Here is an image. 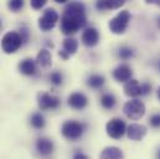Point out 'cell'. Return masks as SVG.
Here are the masks:
<instances>
[{
  "label": "cell",
  "instance_id": "29",
  "mask_svg": "<svg viewBox=\"0 0 160 159\" xmlns=\"http://www.w3.org/2000/svg\"><path fill=\"white\" fill-rule=\"evenodd\" d=\"M150 91H152V86H150V83H148V82L142 83V95H143V96L148 95Z\"/></svg>",
  "mask_w": 160,
  "mask_h": 159
},
{
  "label": "cell",
  "instance_id": "24",
  "mask_svg": "<svg viewBox=\"0 0 160 159\" xmlns=\"http://www.w3.org/2000/svg\"><path fill=\"white\" fill-rule=\"evenodd\" d=\"M8 6H9L10 10H12V11L16 13V11H19V10L22 9L24 1H22V0H10V1L8 3Z\"/></svg>",
  "mask_w": 160,
  "mask_h": 159
},
{
  "label": "cell",
  "instance_id": "5",
  "mask_svg": "<svg viewBox=\"0 0 160 159\" xmlns=\"http://www.w3.org/2000/svg\"><path fill=\"white\" fill-rule=\"evenodd\" d=\"M123 112L128 118L137 121L145 115V105L140 100L134 98V100L125 102V105L123 107Z\"/></svg>",
  "mask_w": 160,
  "mask_h": 159
},
{
  "label": "cell",
  "instance_id": "17",
  "mask_svg": "<svg viewBox=\"0 0 160 159\" xmlns=\"http://www.w3.org/2000/svg\"><path fill=\"white\" fill-rule=\"evenodd\" d=\"M36 64H38L39 66H41V67H43V69H48V67L51 66V64H52V57H51V54H50L48 50L42 49V50L39 51L38 57H36Z\"/></svg>",
  "mask_w": 160,
  "mask_h": 159
},
{
  "label": "cell",
  "instance_id": "9",
  "mask_svg": "<svg viewBox=\"0 0 160 159\" xmlns=\"http://www.w3.org/2000/svg\"><path fill=\"white\" fill-rule=\"evenodd\" d=\"M67 103L71 108L73 110H77L81 111L83 108H86V106L88 105V98L84 93L82 92H73L68 96V100H67Z\"/></svg>",
  "mask_w": 160,
  "mask_h": 159
},
{
  "label": "cell",
  "instance_id": "7",
  "mask_svg": "<svg viewBox=\"0 0 160 159\" xmlns=\"http://www.w3.org/2000/svg\"><path fill=\"white\" fill-rule=\"evenodd\" d=\"M107 134L113 139H120L124 133H127V126L125 122L120 118L111 119L106 126Z\"/></svg>",
  "mask_w": 160,
  "mask_h": 159
},
{
  "label": "cell",
  "instance_id": "32",
  "mask_svg": "<svg viewBox=\"0 0 160 159\" xmlns=\"http://www.w3.org/2000/svg\"><path fill=\"white\" fill-rule=\"evenodd\" d=\"M158 98H159V100H160V88H159V90H158Z\"/></svg>",
  "mask_w": 160,
  "mask_h": 159
},
{
  "label": "cell",
  "instance_id": "22",
  "mask_svg": "<svg viewBox=\"0 0 160 159\" xmlns=\"http://www.w3.org/2000/svg\"><path fill=\"white\" fill-rule=\"evenodd\" d=\"M30 123H31V126H32L34 128H36V129H42V128L45 127V117H43L41 113L36 112V113H34V115L31 116Z\"/></svg>",
  "mask_w": 160,
  "mask_h": 159
},
{
  "label": "cell",
  "instance_id": "31",
  "mask_svg": "<svg viewBox=\"0 0 160 159\" xmlns=\"http://www.w3.org/2000/svg\"><path fill=\"white\" fill-rule=\"evenodd\" d=\"M58 55H60V56H61L63 60H67V59L70 57V56H68V55H67V54H66L63 50H62V51H60V52H58Z\"/></svg>",
  "mask_w": 160,
  "mask_h": 159
},
{
  "label": "cell",
  "instance_id": "28",
  "mask_svg": "<svg viewBox=\"0 0 160 159\" xmlns=\"http://www.w3.org/2000/svg\"><path fill=\"white\" fill-rule=\"evenodd\" d=\"M20 36H21V39H22V42H24V44L28 42V40H29V30H28V28H26L25 25L21 26V34H20Z\"/></svg>",
  "mask_w": 160,
  "mask_h": 159
},
{
  "label": "cell",
  "instance_id": "10",
  "mask_svg": "<svg viewBox=\"0 0 160 159\" xmlns=\"http://www.w3.org/2000/svg\"><path fill=\"white\" fill-rule=\"evenodd\" d=\"M147 134V127L143 124L133 123L127 128V136L130 141H142Z\"/></svg>",
  "mask_w": 160,
  "mask_h": 159
},
{
  "label": "cell",
  "instance_id": "23",
  "mask_svg": "<svg viewBox=\"0 0 160 159\" xmlns=\"http://www.w3.org/2000/svg\"><path fill=\"white\" fill-rule=\"evenodd\" d=\"M118 55H119V57L122 60H129L130 57L134 56V51L130 47H128V46H123V47L119 49Z\"/></svg>",
  "mask_w": 160,
  "mask_h": 159
},
{
  "label": "cell",
  "instance_id": "3",
  "mask_svg": "<svg viewBox=\"0 0 160 159\" xmlns=\"http://www.w3.org/2000/svg\"><path fill=\"white\" fill-rule=\"evenodd\" d=\"M129 21H130V13L128 10H122L109 21L108 28L113 34L119 35L127 30Z\"/></svg>",
  "mask_w": 160,
  "mask_h": 159
},
{
  "label": "cell",
  "instance_id": "26",
  "mask_svg": "<svg viewBox=\"0 0 160 159\" xmlns=\"http://www.w3.org/2000/svg\"><path fill=\"white\" fill-rule=\"evenodd\" d=\"M149 123L153 128H160V113H155L149 118Z\"/></svg>",
  "mask_w": 160,
  "mask_h": 159
},
{
  "label": "cell",
  "instance_id": "30",
  "mask_svg": "<svg viewBox=\"0 0 160 159\" xmlns=\"http://www.w3.org/2000/svg\"><path fill=\"white\" fill-rule=\"evenodd\" d=\"M73 159H89V157L86 156V154L82 153V152H76V153L73 154Z\"/></svg>",
  "mask_w": 160,
  "mask_h": 159
},
{
  "label": "cell",
  "instance_id": "16",
  "mask_svg": "<svg viewBox=\"0 0 160 159\" xmlns=\"http://www.w3.org/2000/svg\"><path fill=\"white\" fill-rule=\"evenodd\" d=\"M101 159H124V154L118 147H107L102 151Z\"/></svg>",
  "mask_w": 160,
  "mask_h": 159
},
{
  "label": "cell",
  "instance_id": "11",
  "mask_svg": "<svg viewBox=\"0 0 160 159\" xmlns=\"http://www.w3.org/2000/svg\"><path fill=\"white\" fill-rule=\"evenodd\" d=\"M99 41V33L96 28H87L84 29L83 34H82V42L88 46V47H93L98 44Z\"/></svg>",
  "mask_w": 160,
  "mask_h": 159
},
{
  "label": "cell",
  "instance_id": "6",
  "mask_svg": "<svg viewBox=\"0 0 160 159\" xmlns=\"http://www.w3.org/2000/svg\"><path fill=\"white\" fill-rule=\"evenodd\" d=\"M58 21V14L55 9L48 8L43 11L42 16L39 19V28L42 31H50L52 30Z\"/></svg>",
  "mask_w": 160,
  "mask_h": 159
},
{
  "label": "cell",
  "instance_id": "12",
  "mask_svg": "<svg viewBox=\"0 0 160 159\" xmlns=\"http://www.w3.org/2000/svg\"><path fill=\"white\" fill-rule=\"evenodd\" d=\"M132 69L127 64H122L113 70V77L118 82H128L132 80Z\"/></svg>",
  "mask_w": 160,
  "mask_h": 159
},
{
  "label": "cell",
  "instance_id": "1",
  "mask_svg": "<svg viewBox=\"0 0 160 159\" xmlns=\"http://www.w3.org/2000/svg\"><path fill=\"white\" fill-rule=\"evenodd\" d=\"M87 24L86 6L80 1H71L63 9L61 16V31L71 36Z\"/></svg>",
  "mask_w": 160,
  "mask_h": 159
},
{
  "label": "cell",
  "instance_id": "27",
  "mask_svg": "<svg viewBox=\"0 0 160 159\" xmlns=\"http://www.w3.org/2000/svg\"><path fill=\"white\" fill-rule=\"evenodd\" d=\"M45 5H46V0H31V6L35 10H39Z\"/></svg>",
  "mask_w": 160,
  "mask_h": 159
},
{
  "label": "cell",
  "instance_id": "13",
  "mask_svg": "<svg viewBox=\"0 0 160 159\" xmlns=\"http://www.w3.org/2000/svg\"><path fill=\"white\" fill-rule=\"evenodd\" d=\"M19 71L25 76H32L36 74V61L31 57L24 59L19 64Z\"/></svg>",
  "mask_w": 160,
  "mask_h": 159
},
{
  "label": "cell",
  "instance_id": "15",
  "mask_svg": "<svg viewBox=\"0 0 160 159\" xmlns=\"http://www.w3.org/2000/svg\"><path fill=\"white\" fill-rule=\"evenodd\" d=\"M36 149L41 156H48L53 152V142L48 138L41 137L36 141Z\"/></svg>",
  "mask_w": 160,
  "mask_h": 159
},
{
  "label": "cell",
  "instance_id": "4",
  "mask_svg": "<svg viewBox=\"0 0 160 159\" xmlns=\"http://www.w3.org/2000/svg\"><path fill=\"white\" fill-rule=\"evenodd\" d=\"M22 39L19 33L16 31H9L6 33L1 39V47L5 54H14L16 52L20 46L22 45Z\"/></svg>",
  "mask_w": 160,
  "mask_h": 159
},
{
  "label": "cell",
  "instance_id": "8",
  "mask_svg": "<svg viewBox=\"0 0 160 159\" xmlns=\"http://www.w3.org/2000/svg\"><path fill=\"white\" fill-rule=\"evenodd\" d=\"M38 105L42 111L56 110L60 106V98L56 96H52L50 93L42 92V93H39V96H38Z\"/></svg>",
  "mask_w": 160,
  "mask_h": 159
},
{
  "label": "cell",
  "instance_id": "33",
  "mask_svg": "<svg viewBox=\"0 0 160 159\" xmlns=\"http://www.w3.org/2000/svg\"><path fill=\"white\" fill-rule=\"evenodd\" d=\"M158 25H159V28H160V18L158 19Z\"/></svg>",
  "mask_w": 160,
  "mask_h": 159
},
{
  "label": "cell",
  "instance_id": "2",
  "mask_svg": "<svg viewBox=\"0 0 160 159\" xmlns=\"http://www.w3.org/2000/svg\"><path fill=\"white\" fill-rule=\"evenodd\" d=\"M86 124L77 122V121H66L62 127H61V133L65 138L71 139V141H76L80 137H82L83 132H84Z\"/></svg>",
  "mask_w": 160,
  "mask_h": 159
},
{
  "label": "cell",
  "instance_id": "19",
  "mask_svg": "<svg viewBox=\"0 0 160 159\" xmlns=\"http://www.w3.org/2000/svg\"><path fill=\"white\" fill-rule=\"evenodd\" d=\"M77 49H78V42H77L76 39H73V38H67V39L63 40V51H65L68 56L76 54Z\"/></svg>",
  "mask_w": 160,
  "mask_h": 159
},
{
  "label": "cell",
  "instance_id": "14",
  "mask_svg": "<svg viewBox=\"0 0 160 159\" xmlns=\"http://www.w3.org/2000/svg\"><path fill=\"white\" fill-rule=\"evenodd\" d=\"M124 93L129 97H138L142 96V85L137 80H129L124 85Z\"/></svg>",
  "mask_w": 160,
  "mask_h": 159
},
{
  "label": "cell",
  "instance_id": "21",
  "mask_svg": "<svg viewBox=\"0 0 160 159\" xmlns=\"http://www.w3.org/2000/svg\"><path fill=\"white\" fill-rule=\"evenodd\" d=\"M116 103H117V100L112 93H104L101 97V105L106 110H112L116 106Z\"/></svg>",
  "mask_w": 160,
  "mask_h": 159
},
{
  "label": "cell",
  "instance_id": "34",
  "mask_svg": "<svg viewBox=\"0 0 160 159\" xmlns=\"http://www.w3.org/2000/svg\"><path fill=\"white\" fill-rule=\"evenodd\" d=\"M0 29H1V20H0Z\"/></svg>",
  "mask_w": 160,
  "mask_h": 159
},
{
  "label": "cell",
  "instance_id": "25",
  "mask_svg": "<svg viewBox=\"0 0 160 159\" xmlns=\"http://www.w3.org/2000/svg\"><path fill=\"white\" fill-rule=\"evenodd\" d=\"M50 81L55 85V86H58L63 82V76L61 75V72L58 71H53L51 75H50Z\"/></svg>",
  "mask_w": 160,
  "mask_h": 159
},
{
  "label": "cell",
  "instance_id": "20",
  "mask_svg": "<svg viewBox=\"0 0 160 159\" xmlns=\"http://www.w3.org/2000/svg\"><path fill=\"white\" fill-rule=\"evenodd\" d=\"M104 82H106V80H104V77L102 75H91L87 79V85L91 88H94V90L101 88L104 85Z\"/></svg>",
  "mask_w": 160,
  "mask_h": 159
},
{
  "label": "cell",
  "instance_id": "18",
  "mask_svg": "<svg viewBox=\"0 0 160 159\" xmlns=\"http://www.w3.org/2000/svg\"><path fill=\"white\" fill-rule=\"evenodd\" d=\"M122 5H124V1L119 0H101L96 3V8L98 10H112V9H118Z\"/></svg>",
  "mask_w": 160,
  "mask_h": 159
}]
</instances>
